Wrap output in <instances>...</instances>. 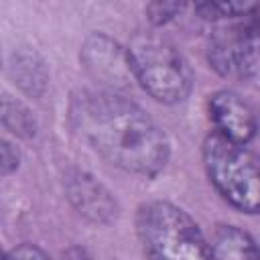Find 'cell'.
Returning a JSON list of instances; mask_svg holds the SVG:
<instances>
[{
  "label": "cell",
  "instance_id": "5",
  "mask_svg": "<svg viewBox=\"0 0 260 260\" xmlns=\"http://www.w3.org/2000/svg\"><path fill=\"white\" fill-rule=\"evenodd\" d=\"M260 45L246 24H240L215 35L209 47V61L223 75H248L254 69Z\"/></svg>",
  "mask_w": 260,
  "mask_h": 260
},
{
  "label": "cell",
  "instance_id": "3",
  "mask_svg": "<svg viewBox=\"0 0 260 260\" xmlns=\"http://www.w3.org/2000/svg\"><path fill=\"white\" fill-rule=\"evenodd\" d=\"M132 77L162 104L183 102L193 83L189 63L179 49L154 32H140L128 45Z\"/></svg>",
  "mask_w": 260,
  "mask_h": 260
},
{
  "label": "cell",
  "instance_id": "6",
  "mask_svg": "<svg viewBox=\"0 0 260 260\" xmlns=\"http://www.w3.org/2000/svg\"><path fill=\"white\" fill-rule=\"evenodd\" d=\"M209 116L215 124V134L244 144L258 132V122L250 106L234 91H217L209 98Z\"/></svg>",
  "mask_w": 260,
  "mask_h": 260
},
{
  "label": "cell",
  "instance_id": "10",
  "mask_svg": "<svg viewBox=\"0 0 260 260\" xmlns=\"http://www.w3.org/2000/svg\"><path fill=\"white\" fill-rule=\"evenodd\" d=\"M254 4L246 2H203L195 8L199 14L207 20H221V18H234V16H246L252 10Z\"/></svg>",
  "mask_w": 260,
  "mask_h": 260
},
{
  "label": "cell",
  "instance_id": "7",
  "mask_svg": "<svg viewBox=\"0 0 260 260\" xmlns=\"http://www.w3.org/2000/svg\"><path fill=\"white\" fill-rule=\"evenodd\" d=\"M83 61L98 77H104L110 83H122L132 77L128 53H122L120 47H116L106 37H93L87 41L83 49Z\"/></svg>",
  "mask_w": 260,
  "mask_h": 260
},
{
  "label": "cell",
  "instance_id": "15",
  "mask_svg": "<svg viewBox=\"0 0 260 260\" xmlns=\"http://www.w3.org/2000/svg\"><path fill=\"white\" fill-rule=\"evenodd\" d=\"M258 132H260V124H258Z\"/></svg>",
  "mask_w": 260,
  "mask_h": 260
},
{
  "label": "cell",
  "instance_id": "8",
  "mask_svg": "<svg viewBox=\"0 0 260 260\" xmlns=\"http://www.w3.org/2000/svg\"><path fill=\"white\" fill-rule=\"evenodd\" d=\"M211 260H260L256 240L236 225H219L209 244Z\"/></svg>",
  "mask_w": 260,
  "mask_h": 260
},
{
  "label": "cell",
  "instance_id": "13",
  "mask_svg": "<svg viewBox=\"0 0 260 260\" xmlns=\"http://www.w3.org/2000/svg\"><path fill=\"white\" fill-rule=\"evenodd\" d=\"M16 165H18L16 148H12V144L4 142L2 144V169H4V175H8L12 169H16Z\"/></svg>",
  "mask_w": 260,
  "mask_h": 260
},
{
  "label": "cell",
  "instance_id": "11",
  "mask_svg": "<svg viewBox=\"0 0 260 260\" xmlns=\"http://www.w3.org/2000/svg\"><path fill=\"white\" fill-rule=\"evenodd\" d=\"M181 4L177 2H154V4H148L146 6V12H148V18L154 22V24H165L169 22L177 12H181Z\"/></svg>",
  "mask_w": 260,
  "mask_h": 260
},
{
  "label": "cell",
  "instance_id": "1",
  "mask_svg": "<svg viewBox=\"0 0 260 260\" xmlns=\"http://www.w3.org/2000/svg\"><path fill=\"white\" fill-rule=\"evenodd\" d=\"M73 120L85 140L112 165L144 177L165 169L169 142L136 104L110 91H87L75 98Z\"/></svg>",
  "mask_w": 260,
  "mask_h": 260
},
{
  "label": "cell",
  "instance_id": "4",
  "mask_svg": "<svg viewBox=\"0 0 260 260\" xmlns=\"http://www.w3.org/2000/svg\"><path fill=\"white\" fill-rule=\"evenodd\" d=\"M203 162L209 181L236 209L260 213V162L244 146L219 134L203 142Z\"/></svg>",
  "mask_w": 260,
  "mask_h": 260
},
{
  "label": "cell",
  "instance_id": "9",
  "mask_svg": "<svg viewBox=\"0 0 260 260\" xmlns=\"http://www.w3.org/2000/svg\"><path fill=\"white\" fill-rule=\"evenodd\" d=\"M71 195H73V199H77L79 207L85 209V213H89L95 219L102 213H108V209H110V199L106 197L108 193L102 191V187L95 181H91V177L81 175V177L73 179Z\"/></svg>",
  "mask_w": 260,
  "mask_h": 260
},
{
  "label": "cell",
  "instance_id": "12",
  "mask_svg": "<svg viewBox=\"0 0 260 260\" xmlns=\"http://www.w3.org/2000/svg\"><path fill=\"white\" fill-rule=\"evenodd\" d=\"M4 260H51V258H47L43 250L30 246V244H24V246L14 248Z\"/></svg>",
  "mask_w": 260,
  "mask_h": 260
},
{
  "label": "cell",
  "instance_id": "14",
  "mask_svg": "<svg viewBox=\"0 0 260 260\" xmlns=\"http://www.w3.org/2000/svg\"><path fill=\"white\" fill-rule=\"evenodd\" d=\"M63 260H93L87 252H83V250H79V248H75V250H69L67 254H65V258Z\"/></svg>",
  "mask_w": 260,
  "mask_h": 260
},
{
  "label": "cell",
  "instance_id": "2",
  "mask_svg": "<svg viewBox=\"0 0 260 260\" xmlns=\"http://www.w3.org/2000/svg\"><path fill=\"white\" fill-rule=\"evenodd\" d=\"M138 238L148 260H211L197 223L169 201H150L136 217Z\"/></svg>",
  "mask_w": 260,
  "mask_h": 260
}]
</instances>
